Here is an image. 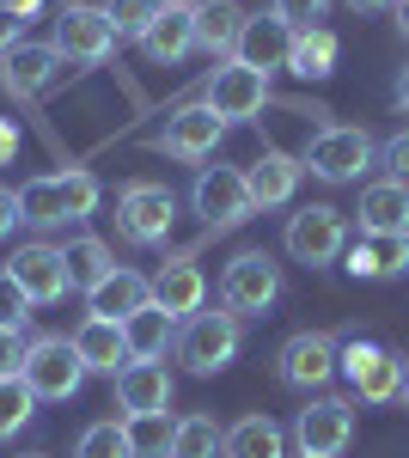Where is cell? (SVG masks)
I'll return each instance as SVG.
<instances>
[{
  "instance_id": "9c48e42d",
  "label": "cell",
  "mask_w": 409,
  "mask_h": 458,
  "mask_svg": "<svg viewBox=\"0 0 409 458\" xmlns=\"http://www.w3.org/2000/svg\"><path fill=\"white\" fill-rule=\"evenodd\" d=\"M275 373H281V386H294V391L330 386V379L342 373V343H337V336H324V330H300V336L281 343Z\"/></svg>"
},
{
  "instance_id": "f1b7e54d",
  "label": "cell",
  "mask_w": 409,
  "mask_h": 458,
  "mask_svg": "<svg viewBox=\"0 0 409 458\" xmlns=\"http://www.w3.org/2000/svg\"><path fill=\"white\" fill-rule=\"evenodd\" d=\"M226 458H287V434L269 416H244L226 428Z\"/></svg>"
},
{
  "instance_id": "e575fe53",
  "label": "cell",
  "mask_w": 409,
  "mask_h": 458,
  "mask_svg": "<svg viewBox=\"0 0 409 458\" xmlns=\"http://www.w3.org/2000/svg\"><path fill=\"white\" fill-rule=\"evenodd\" d=\"M73 458H129V434H123V422H116V416H110V422H92L86 434H80Z\"/></svg>"
},
{
  "instance_id": "7c38bea8",
  "label": "cell",
  "mask_w": 409,
  "mask_h": 458,
  "mask_svg": "<svg viewBox=\"0 0 409 458\" xmlns=\"http://www.w3.org/2000/svg\"><path fill=\"white\" fill-rule=\"evenodd\" d=\"M342 373L348 386L361 391V403H397V386H404V354L379 349V343H342Z\"/></svg>"
},
{
  "instance_id": "ee69618b",
  "label": "cell",
  "mask_w": 409,
  "mask_h": 458,
  "mask_svg": "<svg viewBox=\"0 0 409 458\" xmlns=\"http://www.w3.org/2000/svg\"><path fill=\"white\" fill-rule=\"evenodd\" d=\"M354 13H385V6H397V0H348Z\"/></svg>"
},
{
  "instance_id": "5bb4252c",
  "label": "cell",
  "mask_w": 409,
  "mask_h": 458,
  "mask_svg": "<svg viewBox=\"0 0 409 458\" xmlns=\"http://www.w3.org/2000/svg\"><path fill=\"white\" fill-rule=\"evenodd\" d=\"M6 276L31 293V306H55V300H68V257L62 245H19L6 257Z\"/></svg>"
},
{
  "instance_id": "74e56055",
  "label": "cell",
  "mask_w": 409,
  "mask_h": 458,
  "mask_svg": "<svg viewBox=\"0 0 409 458\" xmlns=\"http://www.w3.org/2000/svg\"><path fill=\"white\" fill-rule=\"evenodd\" d=\"M379 159H385V172L397 177V183H409V129H404V135H391V141L379 147Z\"/></svg>"
},
{
  "instance_id": "484cf974",
  "label": "cell",
  "mask_w": 409,
  "mask_h": 458,
  "mask_svg": "<svg viewBox=\"0 0 409 458\" xmlns=\"http://www.w3.org/2000/svg\"><path fill=\"white\" fill-rule=\"evenodd\" d=\"M147 300H153V276H135V269H116V276H104V282L86 293L92 318H110V324H123L129 312H141Z\"/></svg>"
},
{
  "instance_id": "4dcf8cb0",
  "label": "cell",
  "mask_w": 409,
  "mask_h": 458,
  "mask_svg": "<svg viewBox=\"0 0 409 458\" xmlns=\"http://www.w3.org/2000/svg\"><path fill=\"white\" fill-rule=\"evenodd\" d=\"M123 434H129V458H171L177 422L171 416H123Z\"/></svg>"
},
{
  "instance_id": "ffe728a7",
  "label": "cell",
  "mask_w": 409,
  "mask_h": 458,
  "mask_svg": "<svg viewBox=\"0 0 409 458\" xmlns=\"http://www.w3.org/2000/svg\"><path fill=\"white\" fill-rule=\"evenodd\" d=\"M300 172H306V165H300L294 153L263 147V159H257V165H244V190H251V202H257V208H281V202H294Z\"/></svg>"
},
{
  "instance_id": "bcb514c9",
  "label": "cell",
  "mask_w": 409,
  "mask_h": 458,
  "mask_svg": "<svg viewBox=\"0 0 409 458\" xmlns=\"http://www.w3.org/2000/svg\"><path fill=\"white\" fill-rule=\"evenodd\" d=\"M391 13H397V31L409 37V0H397V6H391Z\"/></svg>"
},
{
  "instance_id": "1f68e13d",
  "label": "cell",
  "mask_w": 409,
  "mask_h": 458,
  "mask_svg": "<svg viewBox=\"0 0 409 458\" xmlns=\"http://www.w3.org/2000/svg\"><path fill=\"white\" fill-rule=\"evenodd\" d=\"M214 453H226V428L214 416H183L177 440H171V458H214Z\"/></svg>"
},
{
  "instance_id": "4fadbf2b",
  "label": "cell",
  "mask_w": 409,
  "mask_h": 458,
  "mask_svg": "<svg viewBox=\"0 0 409 458\" xmlns=\"http://www.w3.org/2000/svg\"><path fill=\"white\" fill-rule=\"evenodd\" d=\"M202 105L220 123H251V116H263V105H269V73L244 68V62H226V68H214Z\"/></svg>"
},
{
  "instance_id": "7dc6e473",
  "label": "cell",
  "mask_w": 409,
  "mask_h": 458,
  "mask_svg": "<svg viewBox=\"0 0 409 458\" xmlns=\"http://www.w3.org/2000/svg\"><path fill=\"white\" fill-rule=\"evenodd\" d=\"M397 403L409 410V354H404V386H397Z\"/></svg>"
},
{
  "instance_id": "4316f807",
  "label": "cell",
  "mask_w": 409,
  "mask_h": 458,
  "mask_svg": "<svg viewBox=\"0 0 409 458\" xmlns=\"http://www.w3.org/2000/svg\"><path fill=\"white\" fill-rule=\"evenodd\" d=\"M123 343H129V360H166V349L177 343V318L147 300L141 312L123 318Z\"/></svg>"
},
{
  "instance_id": "ab89813d",
  "label": "cell",
  "mask_w": 409,
  "mask_h": 458,
  "mask_svg": "<svg viewBox=\"0 0 409 458\" xmlns=\"http://www.w3.org/2000/svg\"><path fill=\"white\" fill-rule=\"evenodd\" d=\"M19 43H25V19H19V13H6V6H0V62H6V55H13V49H19Z\"/></svg>"
},
{
  "instance_id": "ac0fdd59",
  "label": "cell",
  "mask_w": 409,
  "mask_h": 458,
  "mask_svg": "<svg viewBox=\"0 0 409 458\" xmlns=\"http://www.w3.org/2000/svg\"><path fill=\"white\" fill-rule=\"evenodd\" d=\"M342 257H348V276H361V282H397L409 269V239L404 233H361Z\"/></svg>"
},
{
  "instance_id": "ba28073f",
  "label": "cell",
  "mask_w": 409,
  "mask_h": 458,
  "mask_svg": "<svg viewBox=\"0 0 409 458\" xmlns=\"http://www.w3.org/2000/svg\"><path fill=\"white\" fill-rule=\"evenodd\" d=\"M190 202H196V214H202L208 233H226V226H239V220L257 214V202H251V190H244L239 165H202V172H196V190H190Z\"/></svg>"
},
{
  "instance_id": "5b68a950",
  "label": "cell",
  "mask_w": 409,
  "mask_h": 458,
  "mask_svg": "<svg viewBox=\"0 0 409 458\" xmlns=\"http://www.w3.org/2000/svg\"><path fill=\"white\" fill-rule=\"evenodd\" d=\"M220 300H226L233 318H263L281 300V263L269 250H239L220 276Z\"/></svg>"
},
{
  "instance_id": "d6a6232c",
  "label": "cell",
  "mask_w": 409,
  "mask_h": 458,
  "mask_svg": "<svg viewBox=\"0 0 409 458\" xmlns=\"http://www.w3.org/2000/svg\"><path fill=\"white\" fill-rule=\"evenodd\" d=\"M159 13H166V0H104V19L116 25V43H123V37H135V43H141V37L153 31Z\"/></svg>"
},
{
  "instance_id": "8992f818",
  "label": "cell",
  "mask_w": 409,
  "mask_h": 458,
  "mask_svg": "<svg viewBox=\"0 0 409 458\" xmlns=\"http://www.w3.org/2000/svg\"><path fill=\"white\" fill-rule=\"evenodd\" d=\"M348 250V220L330 202H311V208L287 214V257L306 263V269H324Z\"/></svg>"
},
{
  "instance_id": "30bf717a",
  "label": "cell",
  "mask_w": 409,
  "mask_h": 458,
  "mask_svg": "<svg viewBox=\"0 0 409 458\" xmlns=\"http://www.w3.org/2000/svg\"><path fill=\"white\" fill-rule=\"evenodd\" d=\"M373 135L367 129H318L311 135V147H306V165L311 177H324V183H354V177L373 165Z\"/></svg>"
},
{
  "instance_id": "e0dca14e",
  "label": "cell",
  "mask_w": 409,
  "mask_h": 458,
  "mask_svg": "<svg viewBox=\"0 0 409 458\" xmlns=\"http://www.w3.org/2000/svg\"><path fill=\"white\" fill-rule=\"evenodd\" d=\"M220 135H226V123H220L208 105H183V110H171V116H166L159 147H166L171 159H208V153L220 147Z\"/></svg>"
},
{
  "instance_id": "44dd1931",
  "label": "cell",
  "mask_w": 409,
  "mask_h": 458,
  "mask_svg": "<svg viewBox=\"0 0 409 458\" xmlns=\"http://www.w3.org/2000/svg\"><path fill=\"white\" fill-rule=\"evenodd\" d=\"M287 55H294V25H281L275 13L251 19L244 37H239V49H233V62H244V68H257V73L287 68Z\"/></svg>"
},
{
  "instance_id": "f546056e",
  "label": "cell",
  "mask_w": 409,
  "mask_h": 458,
  "mask_svg": "<svg viewBox=\"0 0 409 458\" xmlns=\"http://www.w3.org/2000/svg\"><path fill=\"white\" fill-rule=\"evenodd\" d=\"M330 68H337V31H330V25L294 31V55H287V73H300V80H324Z\"/></svg>"
},
{
  "instance_id": "7a4b0ae2",
  "label": "cell",
  "mask_w": 409,
  "mask_h": 458,
  "mask_svg": "<svg viewBox=\"0 0 409 458\" xmlns=\"http://www.w3.org/2000/svg\"><path fill=\"white\" fill-rule=\"evenodd\" d=\"M19 379L31 386L37 403H68V397H80V386H86V360L73 349V336H37V343H25Z\"/></svg>"
},
{
  "instance_id": "b9f144b4",
  "label": "cell",
  "mask_w": 409,
  "mask_h": 458,
  "mask_svg": "<svg viewBox=\"0 0 409 458\" xmlns=\"http://www.w3.org/2000/svg\"><path fill=\"white\" fill-rule=\"evenodd\" d=\"M13 153H19V129H13V123H0V165H6Z\"/></svg>"
},
{
  "instance_id": "8fae6325",
  "label": "cell",
  "mask_w": 409,
  "mask_h": 458,
  "mask_svg": "<svg viewBox=\"0 0 409 458\" xmlns=\"http://www.w3.org/2000/svg\"><path fill=\"white\" fill-rule=\"evenodd\" d=\"M294 440H300V458H342L354 440V403L348 397H311L294 416Z\"/></svg>"
},
{
  "instance_id": "681fc988",
  "label": "cell",
  "mask_w": 409,
  "mask_h": 458,
  "mask_svg": "<svg viewBox=\"0 0 409 458\" xmlns=\"http://www.w3.org/2000/svg\"><path fill=\"white\" fill-rule=\"evenodd\" d=\"M166 6H190V0H166Z\"/></svg>"
},
{
  "instance_id": "277c9868",
  "label": "cell",
  "mask_w": 409,
  "mask_h": 458,
  "mask_svg": "<svg viewBox=\"0 0 409 458\" xmlns=\"http://www.w3.org/2000/svg\"><path fill=\"white\" fill-rule=\"evenodd\" d=\"M116 226H123L129 245H166L171 226H177V196L166 183H153V177H135L116 196Z\"/></svg>"
},
{
  "instance_id": "6da1fadb",
  "label": "cell",
  "mask_w": 409,
  "mask_h": 458,
  "mask_svg": "<svg viewBox=\"0 0 409 458\" xmlns=\"http://www.w3.org/2000/svg\"><path fill=\"white\" fill-rule=\"evenodd\" d=\"M104 202V183L92 172H43L19 183V220L25 226H68V220H86V214Z\"/></svg>"
},
{
  "instance_id": "83f0119b",
  "label": "cell",
  "mask_w": 409,
  "mask_h": 458,
  "mask_svg": "<svg viewBox=\"0 0 409 458\" xmlns=\"http://www.w3.org/2000/svg\"><path fill=\"white\" fill-rule=\"evenodd\" d=\"M62 257H68V282L86 287V293H92L104 276H116V250L104 245L98 233H80V239H68V245H62Z\"/></svg>"
},
{
  "instance_id": "836d02e7",
  "label": "cell",
  "mask_w": 409,
  "mask_h": 458,
  "mask_svg": "<svg viewBox=\"0 0 409 458\" xmlns=\"http://www.w3.org/2000/svg\"><path fill=\"white\" fill-rule=\"evenodd\" d=\"M37 416V397H31V386L13 373V379H0V440H13L19 428Z\"/></svg>"
},
{
  "instance_id": "d6986e66",
  "label": "cell",
  "mask_w": 409,
  "mask_h": 458,
  "mask_svg": "<svg viewBox=\"0 0 409 458\" xmlns=\"http://www.w3.org/2000/svg\"><path fill=\"white\" fill-rule=\"evenodd\" d=\"M208 300V276L196 269V257H171V263H159V276H153V306H166L177 324L183 318H196Z\"/></svg>"
},
{
  "instance_id": "8d00e7d4",
  "label": "cell",
  "mask_w": 409,
  "mask_h": 458,
  "mask_svg": "<svg viewBox=\"0 0 409 458\" xmlns=\"http://www.w3.org/2000/svg\"><path fill=\"white\" fill-rule=\"evenodd\" d=\"M324 6H330V0H269V13L281 25H294V31H311V25L324 19Z\"/></svg>"
},
{
  "instance_id": "7402d4cb",
  "label": "cell",
  "mask_w": 409,
  "mask_h": 458,
  "mask_svg": "<svg viewBox=\"0 0 409 458\" xmlns=\"http://www.w3.org/2000/svg\"><path fill=\"white\" fill-rule=\"evenodd\" d=\"M244 25H251V13H244L239 0H202V6H196V49L214 55V62H226V55L239 49Z\"/></svg>"
},
{
  "instance_id": "7bdbcfd3",
  "label": "cell",
  "mask_w": 409,
  "mask_h": 458,
  "mask_svg": "<svg viewBox=\"0 0 409 458\" xmlns=\"http://www.w3.org/2000/svg\"><path fill=\"white\" fill-rule=\"evenodd\" d=\"M6 13H19V19H31V13H43V0H0Z\"/></svg>"
},
{
  "instance_id": "52a82bcc",
  "label": "cell",
  "mask_w": 409,
  "mask_h": 458,
  "mask_svg": "<svg viewBox=\"0 0 409 458\" xmlns=\"http://www.w3.org/2000/svg\"><path fill=\"white\" fill-rule=\"evenodd\" d=\"M68 62H86V68H98L116 55V25L104 19V6L92 0H68L62 13H55V37H49Z\"/></svg>"
},
{
  "instance_id": "d4e9b609",
  "label": "cell",
  "mask_w": 409,
  "mask_h": 458,
  "mask_svg": "<svg viewBox=\"0 0 409 458\" xmlns=\"http://www.w3.org/2000/svg\"><path fill=\"white\" fill-rule=\"evenodd\" d=\"M354 214H361V233H404L409 239V183H397V177L367 183Z\"/></svg>"
},
{
  "instance_id": "3957f363",
  "label": "cell",
  "mask_w": 409,
  "mask_h": 458,
  "mask_svg": "<svg viewBox=\"0 0 409 458\" xmlns=\"http://www.w3.org/2000/svg\"><path fill=\"white\" fill-rule=\"evenodd\" d=\"M177 360L196 373V379H214L220 367H233V354H239V318L233 312H196L183 318V330H177Z\"/></svg>"
},
{
  "instance_id": "f6af8a7d",
  "label": "cell",
  "mask_w": 409,
  "mask_h": 458,
  "mask_svg": "<svg viewBox=\"0 0 409 458\" xmlns=\"http://www.w3.org/2000/svg\"><path fill=\"white\" fill-rule=\"evenodd\" d=\"M397 110H404V116H409V68L397 73Z\"/></svg>"
},
{
  "instance_id": "d590c367",
  "label": "cell",
  "mask_w": 409,
  "mask_h": 458,
  "mask_svg": "<svg viewBox=\"0 0 409 458\" xmlns=\"http://www.w3.org/2000/svg\"><path fill=\"white\" fill-rule=\"evenodd\" d=\"M0 324H6V330H25V324H31V293L13 282L6 269H0Z\"/></svg>"
},
{
  "instance_id": "cb8c5ba5",
  "label": "cell",
  "mask_w": 409,
  "mask_h": 458,
  "mask_svg": "<svg viewBox=\"0 0 409 458\" xmlns=\"http://www.w3.org/2000/svg\"><path fill=\"white\" fill-rule=\"evenodd\" d=\"M73 349L86 360V373H123L129 367V343H123V324H110V318H92L73 330Z\"/></svg>"
},
{
  "instance_id": "c3c4849f",
  "label": "cell",
  "mask_w": 409,
  "mask_h": 458,
  "mask_svg": "<svg viewBox=\"0 0 409 458\" xmlns=\"http://www.w3.org/2000/svg\"><path fill=\"white\" fill-rule=\"evenodd\" d=\"M19 458H49V453H19Z\"/></svg>"
},
{
  "instance_id": "60d3db41",
  "label": "cell",
  "mask_w": 409,
  "mask_h": 458,
  "mask_svg": "<svg viewBox=\"0 0 409 458\" xmlns=\"http://www.w3.org/2000/svg\"><path fill=\"white\" fill-rule=\"evenodd\" d=\"M13 226H19V190H6V183H0V239H6Z\"/></svg>"
},
{
  "instance_id": "f35d334b",
  "label": "cell",
  "mask_w": 409,
  "mask_h": 458,
  "mask_svg": "<svg viewBox=\"0 0 409 458\" xmlns=\"http://www.w3.org/2000/svg\"><path fill=\"white\" fill-rule=\"evenodd\" d=\"M19 367H25V343H19V330L0 324V379H13Z\"/></svg>"
},
{
  "instance_id": "603a6c76",
  "label": "cell",
  "mask_w": 409,
  "mask_h": 458,
  "mask_svg": "<svg viewBox=\"0 0 409 458\" xmlns=\"http://www.w3.org/2000/svg\"><path fill=\"white\" fill-rule=\"evenodd\" d=\"M141 49H147L153 68H177V62L196 49V6H166V13L153 19V31L141 37Z\"/></svg>"
},
{
  "instance_id": "9a60e30c",
  "label": "cell",
  "mask_w": 409,
  "mask_h": 458,
  "mask_svg": "<svg viewBox=\"0 0 409 458\" xmlns=\"http://www.w3.org/2000/svg\"><path fill=\"white\" fill-rule=\"evenodd\" d=\"M171 379L166 360H129L123 373H116V403H123V416H166L171 410Z\"/></svg>"
},
{
  "instance_id": "2e32d148",
  "label": "cell",
  "mask_w": 409,
  "mask_h": 458,
  "mask_svg": "<svg viewBox=\"0 0 409 458\" xmlns=\"http://www.w3.org/2000/svg\"><path fill=\"white\" fill-rule=\"evenodd\" d=\"M62 62H68V55H62L55 43H31V37H25V43L0 62V86H6L13 98H37V92H49V86L62 80Z\"/></svg>"
}]
</instances>
